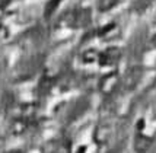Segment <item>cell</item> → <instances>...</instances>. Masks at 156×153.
Instances as JSON below:
<instances>
[{"instance_id":"obj_2","label":"cell","mask_w":156,"mask_h":153,"mask_svg":"<svg viewBox=\"0 0 156 153\" xmlns=\"http://www.w3.org/2000/svg\"><path fill=\"white\" fill-rule=\"evenodd\" d=\"M118 82H120L118 73H117V72H111V73H108V74H104L101 79H99L98 87H99L101 93H104V95H111V93L117 89Z\"/></svg>"},{"instance_id":"obj_7","label":"cell","mask_w":156,"mask_h":153,"mask_svg":"<svg viewBox=\"0 0 156 153\" xmlns=\"http://www.w3.org/2000/svg\"><path fill=\"white\" fill-rule=\"evenodd\" d=\"M152 146V139L144 136V134L139 133L134 139V150L136 153H146Z\"/></svg>"},{"instance_id":"obj_6","label":"cell","mask_w":156,"mask_h":153,"mask_svg":"<svg viewBox=\"0 0 156 153\" xmlns=\"http://www.w3.org/2000/svg\"><path fill=\"white\" fill-rule=\"evenodd\" d=\"M109 136H111V127L107 124H101L94 131V141L98 146H102L109 140Z\"/></svg>"},{"instance_id":"obj_3","label":"cell","mask_w":156,"mask_h":153,"mask_svg":"<svg viewBox=\"0 0 156 153\" xmlns=\"http://www.w3.org/2000/svg\"><path fill=\"white\" fill-rule=\"evenodd\" d=\"M120 57H121V50L120 48H117V47H109L107 48L104 53L99 54V66L105 67V66H114L115 63H118L120 60Z\"/></svg>"},{"instance_id":"obj_16","label":"cell","mask_w":156,"mask_h":153,"mask_svg":"<svg viewBox=\"0 0 156 153\" xmlns=\"http://www.w3.org/2000/svg\"><path fill=\"white\" fill-rule=\"evenodd\" d=\"M5 153H20V152H18V150H9V152H5Z\"/></svg>"},{"instance_id":"obj_1","label":"cell","mask_w":156,"mask_h":153,"mask_svg":"<svg viewBox=\"0 0 156 153\" xmlns=\"http://www.w3.org/2000/svg\"><path fill=\"white\" fill-rule=\"evenodd\" d=\"M66 25L69 28H85L90 22V9L82 7V9H75L64 18Z\"/></svg>"},{"instance_id":"obj_15","label":"cell","mask_w":156,"mask_h":153,"mask_svg":"<svg viewBox=\"0 0 156 153\" xmlns=\"http://www.w3.org/2000/svg\"><path fill=\"white\" fill-rule=\"evenodd\" d=\"M2 31H5V28L2 27V22H0V37H2Z\"/></svg>"},{"instance_id":"obj_9","label":"cell","mask_w":156,"mask_h":153,"mask_svg":"<svg viewBox=\"0 0 156 153\" xmlns=\"http://www.w3.org/2000/svg\"><path fill=\"white\" fill-rule=\"evenodd\" d=\"M99 54L96 50H94V48H89V50H86V51H83L82 53V61L83 63H95V61L99 60Z\"/></svg>"},{"instance_id":"obj_13","label":"cell","mask_w":156,"mask_h":153,"mask_svg":"<svg viewBox=\"0 0 156 153\" xmlns=\"http://www.w3.org/2000/svg\"><path fill=\"white\" fill-rule=\"evenodd\" d=\"M76 153H86V146L79 147V149H77V152H76Z\"/></svg>"},{"instance_id":"obj_10","label":"cell","mask_w":156,"mask_h":153,"mask_svg":"<svg viewBox=\"0 0 156 153\" xmlns=\"http://www.w3.org/2000/svg\"><path fill=\"white\" fill-rule=\"evenodd\" d=\"M118 3V0H99L98 2V10L99 12H108Z\"/></svg>"},{"instance_id":"obj_8","label":"cell","mask_w":156,"mask_h":153,"mask_svg":"<svg viewBox=\"0 0 156 153\" xmlns=\"http://www.w3.org/2000/svg\"><path fill=\"white\" fill-rule=\"evenodd\" d=\"M28 121L29 120L23 118V117L12 120V131H13V134L19 136V134L25 133V130H27V127H28Z\"/></svg>"},{"instance_id":"obj_12","label":"cell","mask_w":156,"mask_h":153,"mask_svg":"<svg viewBox=\"0 0 156 153\" xmlns=\"http://www.w3.org/2000/svg\"><path fill=\"white\" fill-rule=\"evenodd\" d=\"M3 147H5V139L0 136V153H2V150H3Z\"/></svg>"},{"instance_id":"obj_4","label":"cell","mask_w":156,"mask_h":153,"mask_svg":"<svg viewBox=\"0 0 156 153\" xmlns=\"http://www.w3.org/2000/svg\"><path fill=\"white\" fill-rule=\"evenodd\" d=\"M140 76H142V69L140 67H131L130 70H127V73L122 79V86L126 87L127 91L130 89H134L139 80H140Z\"/></svg>"},{"instance_id":"obj_14","label":"cell","mask_w":156,"mask_h":153,"mask_svg":"<svg viewBox=\"0 0 156 153\" xmlns=\"http://www.w3.org/2000/svg\"><path fill=\"white\" fill-rule=\"evenodd\" d=\"M152 42H153V45L156 47V35H155V37H153V38H152Z\"/></svg>"},{"instance_id":"obj_11","label":"cell","mask_w":156,"mask_h":153,"mask_svg":"<svg viewBox=\"0 0 156 153\" xmlns=\"http://www.w3.org/2000/svg\"><path fill=\"white\" fill-rule=\"evenodd\" d=\"M60 2H61V0H50L47 5H45L44 16H45V18H50V16H51V15L57 10V7H58V5H60Z\"/></svg>"},{"instance_id":"obj_5","label":"cell","mask_w":156,"mask_h":153,"mask_svg":"<svg viewBox=\"0 0 156 153\" xmlns=\"http://www.w3.org/2000/svg\"><path fill=\"white\" fill-rule=\"evenodd\" d=\"M48 153H72V141L69 139L53 140L48 144Z\"/></svg>"}]
</instances>
